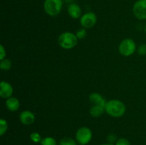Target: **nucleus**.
I'll return each mask as SVG.
<instances>
[{"mask_svg":"<svg viewBox=\"0 0 146 145\" xmlns=\"http://www.w3.org/2000/svg\"><path fill=\"white\" fill-rule=\"evenodd\" d=\"M105 111L113 117H121L125 113L126 107L121 101L118 100H111L106 103Z\"/></svg>","mask_w":146,"mask_h":145,"instance_id":"nucleus-1","label":"nucleus"},{"mask_svg":"<svg viewBox=\"0 0 146 145\" xmlns=\"http://www.w3.org/2000/svg\"><path fill=\"white\" fill-rule=\"evenodd\" d=\"M58 43L60 46L64 49H71L76 45L78 38L76 34L71 32H64L58 38Z\"/></svg>","mask_w":146,"mask_h":145,"instance_id":"nucleus-2","label":"nucleus"},{"mask_svg":"<svg viewBox=\"0 0 146 145\" xmlns=\"http://www.w3.org/2000/svg\"><path fill=\"white\" fill-rule=\"evenodd\" d=\"M63 0H45L44 9L45 12L51 16H56L61 11Z\"/></svg>","mask_w":146,"mask_h":145,"instance_id":"nucleus-3","label":"nucleus"},{"mask_svg":"<svg viewBox=\"0 0 146 145\" xmlns=\"http://www.w3.org/2000/svg\"><path fill=\"white\" fill-rule=\"evenodd\" d=\"M136 50V44L131 38H125L123 40L118 47L120 53L125 57L130 56L135 53Z\"/></svg>","mask_w":146,"mask_h":145,"instance_id":"nucleus-4","label":"nucleus"},{"mask_svg":"<svg viewBox=\"0 0 146 145\" xmlns=\"http://www.w3.org/2000/svg\"><path fill=\"white\" fill-rule=\"evenodd\" d=\"M76 141L81 145H86L92 139V132L87 127H82L78 129L76 134Z\"/></svg>","mask_w":146,"mask_h":145,"instance_id":"nucleus-5","label":"nucleus"},{"mask_svg":"<svg viewBox=\"0 0 146 145\" xmlns=\"http://www.w3.org/2000/svg\"><path fill=\"white\" fill-rule=\"evenodd\" d=\"M134 16L139 20L146 19V0H138L133 7Z\"/></svg>","mask_w":146,"mask_h":145,"instance_id":"nucleus-6","label":"nucleus"},{"mask_svg":"<svg viewBox=\"0 0 146 145\" xmlns=\"http://www.w3.org/2000/svg\"><path fill=\"white\" fill-rule=\"evenodd\" d=\"M97 22V16L95 13L87 12L81 16L80 23L84 28H91L95 26Z\"/></svg>","mask_w":146,"mask_h":145,"instance_id":"nucleus-7","label":"nucleus"},{"mask_svg":"<svg viewBox=\"0 0 146 145\" xmlns=\"http://www.w3.org/2000/svg\"><path fill=\"white\" fill-rule=\"evenodd\" d=\"M13 92L14 90L11 84L6 81H1L0 84V96L1 98L8 99L11 98L12 97Z\"/></svg>","mask_w":146,"mask_h":145,"instance_id":"nucleus-8","label":"nucleus"},{"mask_svg":"<svg viewBox=\"0 0 146 145\" xmlns=\"http://www.w3.org/2000/svg\"><path fill=\"white\" fill-rule=\"evenodd\" d=\"M20 122L24 125H31L35 121V115L29 110H24L19 115Z\"/></svg>","mask_w":146,"mask_h":145,"instance_id":"nucleus-9","label":"nucleus"},{"mask_svg":"<svg viewBox=\"0 0 146 145\" xmlns=\"http://www.w3.org/2000/svg\"><path fill=\"white\" fill-rule=\"evenodd\" d=\"M68 13L71 18L74 19L81 17V9L78 4L71 3L68 7Z\"/></svg>","mask_w":146,"mask_h":145,"instance_id":"nucleus-10","label":"nucleus"},{"mask_svg":"<svg viewBox=\"0 0 146 145\" xmlns=\"http://www.w3.org/2000/svg\"><path fill=\"white\" fill-rule=\"evenodd\" d=\"M6 107L11 112H15V111L18 110L20 107L19 101L17 98L11 97L6 101Z\"/></svg>","mask_w":146,"mask_h":145,"instance_id":"nucleus-11","label":"nucleus"},{"mask_svg":"<svg viewBox=\"0 0 146 145\" xmlns=\"http://www.w3.org/2000/svg\"><path fill=\"white\" fill-rule=\"evenodd\" d=\"M89 100L94 105H100L105 106L106 103L105 99L101 96V95L97 93V92H94L89 95Z\"/></svg>","mask_w":146,"mask_h":145,"instance_id":"nucleus-12","label":"nucleus"},{"mask_svg":"<svg viewBox=\"0 0 146 145\" xmlns=\"http://www.w3.org/2000/svg\"><path fill=\"white\" fill-rule=\"evenodd\" d=\"M105 111V106L100 105H95L90 109V114L94 117H98Z\"/></svg>","mask_w":146,"mask_h":145,"instance_id":"nucleus-13","label":"nucleus"},{"mask_svg":"<svg viewBox=\"0 0 146 145\" xmlns=\"http://www.w3.org/2000/svg\"><path fill=\"white\" fill-rule=\"evenodd\" d=\"M12 66V63L9 59L7 58H4V59L1 60V63H0V68L4 71H8Z\"/></svg>","mask_w":146,"mask_h":145,"instance_id":"nucleus-14","label":"nucleus"},{"mask_svg":"<svg viewBox=\"0 0 146 145\" xmlns=\"http://www.w3.org/2000/svg\"><path fill=\"white\" fill-rule=\"evenodd\" d=\"M59 145H77V143L72 138L65 137L60 140Z\"/></svg>","mask_w":146,"mask_h":145,"instance_id":"nucleus-15","label":"nucleus"},{"mask_svg":"<svg viewBox=\"0 0 146 145\" xmlns=\"http://www.w3.org/2000/svg\"><path fill=\"white\" fill-rule=\"evenodd\" d=\"M41 145H56V141L55 139L51 136H47L44 138L41 142Z\"/></svg>","mask_w":146,"mask_h":145,"instance_id":"nucleus-16","label":"nucleus"},{"mask_svg":"<svg viewBox=\"0 0 146 145\" xmlns=\"http://www.w3.org/2000/svg\"><path fill=\"white\" fill-rule=\"evenodd\" d=\"M7 129H8L7 122L4 119H1L0 120V135L3 136L7 131Z\"/></svg>","mask_w":146,"mask_h":145,"instance_id":"nucleus-17","label":"nucleus"},{"mask_svg":"<svg viewBox=\"0 0 146 145\" xmlns=\"http://www.w3.org/2000/svg\"><path fill=\"white\" fill-rule=\"evenodd\" d=\"M30 138H31V140L33 142H34V143H39L42 140L41 137V135L38 132H32L30 134Z\"/></svg>","mask_w":146,"mask_h":145,"instance_id":"nucleus-18","label":"nucleus"},{"mask_svg":"<svg viewBox=\"0 0 146 145\" xmlns=\"http://www.w3.org/2000/svg\"><path fill=\"white\" fill-rule=\"evenodd\" d=\"M86 28H81V29H78L77 31L76 36L78 38V39H84L86 36Z\"/></svg>","mask_w":146,"mask_h":145,"instance_id":"nucleus-19","label":"nucleus"},{"mask_svg":"<svg viewBox=\"0 0 146 145\" xmlns=\"http://www.w3.org/2000/svg\"><path fill=\"white\" fill-rule=\"evenodd\" d=\"M138 53L141 55H146V44H143L139 45V47L138 48Z\"/></svg>","mask_w":146,"mask_h":145,"instance_id":"nucleus-20","label":"nucleus"},{"mask_svg":"<svg viewBox=\"0 0 146 145\" xmlns=\"http://www.w3.org/2000/svg\"><path fill=\"white\" fill-rule=\"evenodd\" d=\"M115 145H131L129 141L125 138H120L115 142Z\"/></svg>","mask_w":146,"mask_h":145,"instance_id":"nucleus-21","label":"nucleus"},{"mask_svg":"<svg viewBox=\"0 0 146 145\" xmlns=\"http://www.w3.org/2000/svg\"><path fill=\"white\" fill-rule=\"evenodd\" d=\"M6 57V50L3 45H0V59H4Z\"/></svg>","mask_w":146,"mask_h":145,"instance_id":"nucleus-22","label":"nucleus"},{"mask_svg":"<svg viewBox=\"0 0 146 145\" xmlns=\"http://www.w3.org/2000/svg\"><path fill=\"white\" fill-rule=\"evenodd\" d=\"M107 139L108 140L109 143H111V144H113V142H116V137H115V135H113V134L108 135Z\"/></svg>","mask_w":146,"mask_h":145,"instance_id":"nucleus-23","label":"nucleus"},{"mask_svg":"<svg viewBox=\"0 0 146 145\" xmlns=\"http://www.w3.org/2000/svg\"><path fill=\"white\" fill-rule=\"evenodd\" d=\"M63 1H66V2H71V1H72L73 0H63Z\"/></svg>","mask_w":146,"mask_h":145,"instance_id":"nucleus-24","label":"nucleus"},{"mask_svg":"<svg viewBox=\"0 0 146 145\" xmlns=\"http://www.w3.org/2000/svg\"><path fill=\"white\" fill-rule=\"evenodd\" d=\"M101 145H113V144L111 143H107V144H101Z\"/></svg>","mask_w":146,"mask_h":145,"instance_id":"nucleus-25","label":"nucleus"},{"mask_svg":"<svg viewBox=\"0 0 146 145\" xmlns=\"http://www.w3.org/2000/svg\"><path fill=\"white\" fill-rule=\"evenodd\" d=\"M145 33H146V24H145Z\"/></svg>","mask_w":146,"mask_h":145,"instance_id":"nucleus-26","label":"nucleus"}]
</instances>
